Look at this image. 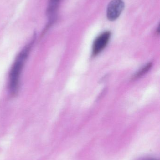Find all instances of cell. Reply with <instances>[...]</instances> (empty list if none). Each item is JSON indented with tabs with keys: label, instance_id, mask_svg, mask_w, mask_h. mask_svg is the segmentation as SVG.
I'll list each match as a JSON object with an SVG mask.
<instances>
[{
	"label": "cell",
	"instance_id": "obj_1",
	"mask_svg": "<svg viewBox=\"0 0 160 160\" xmlns=\"http://www.w3.org/2000/svg\"><path fill=\"white\" fill-rule=\"evenodd\" d=\"M35 40L36 34H34L32 40L18 54L10 69L9 74L8 88L9 91L12 95H15L18 92L19 85L20 77L23 68Z\"/></svg>",
	"mask_w": 160,
	"mask_h": 160
},
{
	"label": "cell",
	"instance_id": "obj_2",
	"mask_svg": "<svg viewBox=\"0 0 160 160\" xmlns=\"http://www.w3.org/2000/svg\"><path fill=\"white\" fill-rule=\"evenodd\" d=\"M125 8L123 0H112L107 7V18L113 21L117 19L121 15Z\"/></svg>",
	"mask_w": 160,
	"mask_h": 160
},
{
	"label": "cell",
	"instance_id": "obj_3",
	"mask_svg": "<svg viewBox=\"0 0 160 160\" xmlns=\"http://www.w3.org/2000/svg\"><path fill=\"white\" fill-rule=\"evenodd\" d=\"M110 32H106L100 35L94 41L92 54L95 56L100 53L107 46L111 38Z\"/></svg>",
	"mask_w": 160,
	"mask_h": 160
},
{
	"label": "cell",
	"instance_id": "obj_4",
	"mask_svg": "<svg viewBox=\"0 0 160 160\" xmlns=\"http://www.w3.org/2000/svg\"><path fill=\"white\" fill-rule=\"evenodd\" d=\"M151 64L149 63L148 64H147V65L144 68H143L141 72H140L139 73H138V75H137V77H139V76H142V75L144 74L146 72H147V71H148V69H149V68H151Z\"/></svg>",
	"mask_w": 160,
	"mask_h": 160
},
{
	"label": "cell",
	"instance_id": "obj_5",
	"mask_svg": "<svg viewBox=\"0 0 160 160\" xmlns=\"http://www.w3.org/2000/svg\"><path fill=\"white\" fill-rule=\"evenodd\" d=\"M139 160H158L154 158H150V157H147V158H142Z\"/></svg>",
	"mask_w": 160,
	"mask_h": 160
}]
</instances>
